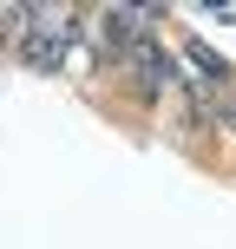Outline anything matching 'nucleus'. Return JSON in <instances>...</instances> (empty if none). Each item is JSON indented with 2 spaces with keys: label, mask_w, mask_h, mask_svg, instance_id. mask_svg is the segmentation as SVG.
Listing matches in <instances>:
<instances>
[{
  "label": "nucleus",
  "mask_w": 236,
  "mask_h": 249,
  "mask_svg": "<svg viewBox=\"0 0 236 249\" xmlns=\"http://www.w3.org/2000/svg\"><path fill=\"white\" fill-rule=\"evenodd\" d=\"M223 118H230V124H236V92H230V99H223Z\"/></svg>",
  "instance_id": "obj_1"
}]
</instances>
